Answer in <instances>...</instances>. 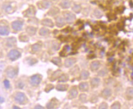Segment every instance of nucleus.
<instances>
[{
    "instance_id": "obj_1",
    "label": "nucleus",
    "mask_w": 133,
    "mask_h": 109,
    "mask_svg": "<svg viewBox=\"0 0 133 109\" xmlns=\"http://www.w3.org/2000/svg\"><path fill=\"white\" fill-rule=\"evenodd\" d=\"M16 102L20 105H24L28 103V99L25 94L22 92H17L14 96Z\"/></svg>"
},
{
    "instance_id": "obj_2",
    "label": "nucleus",
    "mask_w": 133,
    "mask_h": 109,
    "mask_svg": "<svg viewBox=\"0 0 133 109\" xmlns=\"http://www.w3.org/2000/svg\"><path fill=\"white\" fill-rule=\"evenodd\" d=\"M21 52L16 49L10 50L8 54V57L11 61H16L21 57Z\"/></svg>"
},
{
    "instance_id": "obj_3",
    "label": "nucleus",
    "mask_w": 133,
    "mask_h": 109,
    "mask_svg": "<svg viewBox=\"0 0 133 109\" xmlns=\"http://www.w3.org/2000/svg\"><path fill=\"white\" fill-rule=\"evenodd\" d=\"M42 79V76L40 74H34V75L32 76L30 78V84L32 86H38L41 83Z\"/></svg>"
},
{
    "instance_id": "obj_4",
    "label": "nucleus",
    "mask_w": 133,
    "mask_h": 109,
    "mask_svg": "<svg viewBox=\"0 0 133 109\" xmlns=\"http://www.w3.org/2000/svg\"><path fill=\"white\" fill-rule=\"evenodd\" d=\"M6 74L7 76L11 79L15 78L18 74V69L12 67H8L6 70Z\"/></svg>"
},
{
    "instance_id": "obj_5",
    "label": "nucleus",
    "mask_w": 133,
    "mask_h": 109,
    "mask_svg": "<svg viewBox=\"0 0 133 109\" xmlns=\"http://www.w3.org/2000/svg\"><path fill=\"white\" fill-rule=\"evenodd\" d=\"M64 18L67 23H72L75 20L76 16L74 13L69 11H66L63 13Z\"/></svg>"
},
{
    "instance_id": "obj_6",
    "label": "nucleus",
    "mask_w": 133,
    "mask_h": 109,
    "mask_svg": "<svg viewBox=\"0 0 133 109\" xmlns=\"http://www.w3.org/2000/svg\"><path fill=\"white\" fill-rule=\"evenodd\" d=\"M23 23L20 20H16L12 23V27L14 31H21L23 27Z\"/></svg>"
},
{
    "instance_id": "obj_7",
    "label": "nucleus",
    "mask_w": 133,
    "mask_h": 109,
    "mask_svg": "<svg viewBox=\"0 0 133 109\" xmlns=\"http://www.w3.org/2000/svg\"><path fill=\"white\" fill-rule=\"evenodd\" d=\"M51 5V2L48 0H43V1H41L39 2H38V6L40 9H48V8L50 7Z\"/></svg>"
},
{
    "instance_id": "obj_8",
    "label": "nucleus",
    "mask_w": 133,
    "mask_h": 109,
    "mask_svg": "<svg viewBox=\"0 0 133 109\" xmlns=\"http://www.w3.org/2000/svg\"><path fill=\"white\" fill-rule=\"evenodd\" d=\"M10 33L9 27L6 26H0V35L2 36H7Z\"/></svg>"
},
{
    "instance_id": "obj_9",
    "label": "nucleus",
    "mask_w": 133,
    "mask_h": 109,
    "mask_svg": "<svg viewBox=\"0 0 133 109\" xmlns=\"http://www.w3.org/2000/svg\"><path fill=\"white\" fill-rule=\"evenodd\" d=\"M76 59L74 58H68V59H66L65 61L64 65L66 68H69L73 65L76 63Z\"/></svg>"
},
{
    "instance_id": "obj_10",
    "label": "nucleus",
    "mask_w": 133,
    "mask_h": 109,
    "mask_svg": "<svg viewBox=\"0 0 133 109\" xmlns=\"http://www.w3.org/2000/svg\"><path fill=\"white\" fill-rule=\"evenodd\" d=\"M36 10L35 9H34V7L33 8H29V9H28V10H26L25 12H24V13H23L24 15V16H26V17H31V16H33L35 15L36 13Z\"/></svg>"
},
{
    "instance_id": "obj_11",
    "label": "nucleus",
    "mask_w": 133,
    "mask_h": 109,
    "mask_svg": "<svg viewBox=\"0 0 133 109\" xmlns=\"http://www.w3.org/2000/svg\"><path fill=\"white\" fill-rule=\"evenodd\" d=\"M60 5L63 9H68L71 6V1L70 0H62Z\"/></svg>"
},
{
    "instance_id": "obj_12",
    "label": "nucleus",
    "mask_w": 133,
    "mask_h": 109,
    "mask_svg": "<svg viewBox=\"0 0 133 109\" xmlns=\"http://www.w3.org/2000/svg\"><path fill=\"white\" fill-rule=\"evenodd\" d=\"M42 24L43 25L50 27H52L54 26L53 22L52 21V20L49 18H45L44 19V20H43L42 21Z\"/></svg>"
},
{
    "instance_id": "obj_13",
    "label": "nucleus",
    "mask_w": 133,
    "mask_h": 109,
    "mask_svg": "<svg viewBox=\"0 0 133 109\" xmlns=\"http://www.w3.org/2000/svg\"><path fill=\"white\" fill-rule=\"evenodd\" d=\"M42 46V45L41 44V43H38V42L32 45L31 47L32 51L34 52L39 51L41 49Z\"/></svg>"
},
{
    "instance_id": "obj_14",
    "label": "nucleus",
    "mask_w": 133,
    "mask_h": 109,
    "mask_svg": "<svg viewBox=\"0 0 133 109\" xmlns=\"http://www.w3.org/2000/svg\"><path fill=\"white\" fill-rule=\"evenodd\" d=\"M56 23L57 26L61 27L65 24V19L61 16H58L56 20Z\"/></svg>"
},
{
    "instance_id": "obj_15",
    "label": "nucleus",
    "mask_w": 133,
    "mask_h": 109,
    "mask_svg": "<svg viewBox=\"0 0 133 109\" xmlns=\"http://www.w3.org/2000/svg\"><path fill=\"white\" fill-rule=\"evenodd\" d=\"M78 95V91L76 89V88H72L71 90H70V92H69V95H68V97L69 99H73L76 98Z\"/></svg>"
},
{
    "instance_id": "obj_16",
    "label": "nucleus",
    "mask_w": 133,
    "mask_h": 109,
    "mask_svg": "<svg viewBox=\"0 0 133 109\" xmlns=\"http://www.w3.org/2000/svg\"><path fill=\"white\" fill-rule=\"evenodd\" d=\"M36 32H37V29L33 26H28L26 29V32L31 36L35 35Z\"/></svg>"
},
{
    "instance_id": "obj_17",
    "label": "nucleus",
    "mask_w": 133,
    "mask_h": 109,
    "mask_svg": "<svg viewBox=\"0 0 133 109\" xmlns=\"http://www.w3.org/2000/svg\"><path fill=\"white\" fill-rule=\"evenodd\" d=\"M79 88L81 92H86L88 90V84L87 82H81L79 85Z\"/></svg>"
},
{
    "instance_id": "obj_18",
    "label": "nucleus",
    "mask_w": 133,
    "mask_h": 109,
    "mask_svg": "<svg viewBox=\"0 0 133 109\" xmlns=\"http://www.w3.org/2000/svg\"><path fill=\"white\" fill-rule=\"evenodd\" d=\"M16 43V38H14V37H11V38H8L7 39L6 44L7 46L9 47H12L14 46Z\"/></svg>"
},
{
    "instance_id": "obj_19",
    "label": "nucleus",
    "mask_w": 133,
    "mask_h": 109,
    "mask_svg": "<svg viewBox=\"0 0 133 109\" xmlns=\"http://www.w3.org/2000/svg\"><path fill=\"white\" fill-rule=\"evenodd\" d=\"M100 66V63L98 61H94L92 62L90 65V68L92 71H96L99 68Z\"/></svg>"
},
{
    "instance_id": "obj_20",
    "label": "nucleus",
    "mask_w": 133,
    "mask_h": 109,
    "mask_svg": "<svg viewBox=\"0 0 133 109\" xmlns=\"http://www.w3.org/2000/svg\"><path fill=\"white\" fill-rule=\"evenodd\" d=\"M59 12V9L58 7H52V9H50V10L49 11V12L48 13L51 16H54L58 14Z\"/></svg>"
},
{
    "instance_id": "obj_21",
    "label": "nucleus",
    "mask_w": 133,
    "mask_h": 109,
    "mask_svg": "<svg viewBox=\"0 0 133 109\" xmlns=\"http://www.w3.org/2000/svg\"><path fill=\"white\" fill-rule=\"evenodd\" d=\"M111 94H112L111 90H110V89H109V88H106V89H104L103 91H102V96H104V97L106 98H109V96H110Z\"/></svg>"
},
{
    "instance_id": "obj_22",
    "label": "nucleus",
    "mask_w": 133,
    "mask_h": 109,
    "mask_svg": "<svg viewBox=\"0 0 133 109\" xmlns=\"http://www.w3.org/2000/svg\"><path fill=\"white\" fill-rule=\"evenodd\" d=\"M68 85H66V84H60V85H57L56 89L60 91V92L66 91L68 89Z\"/></svg>"
},
{
    "instance_id": "obj_23",
    "label": "nucleus",
    "mask_w": 133,
    "mask_h": 109,
    "mask_svg": "<svg viewBox=\"0 0 133 109\" xmlns=\"http://www.w3.org/2000/svg\"><path fill=\"white\" fill-rule=\"evenodd\" d=\"M49 33H50V30L46 28H42L40 29V30L39 31L40 35H42V36H45V35H47L48 34H49Z\"/></svg>"
},
{
    "instance_id": "obj_24",
    "label": "nucleus",
    "mask_w": 133,
    "mask_h": 109,
    "mask_svg": "<svg viewBox=\"0 0 133 109\" xmlns=\"http://www.w3.org/2000/svg\"><path fill=\"white\" fill-rule=\"evenodd\" d=\"M5 11L8 13H12L15 11V9H14V7L11 4H8L6 5L5 7Z\"/></svg>"
},
{
    "instance_id": "obj_25",
    "label": "nucleus",
    "mask_w": 133,
    "mask_h": 109,
    "mask_svg": "<svg viewBox=\"0 0 133 109\" xmlns=\"http://www.w3.org/2000/svg\"><path fill=\"white\" fill-rule=\"evenodd\" d=\"M100 82V81L98 78H94L91 81V85L94 87H97L99 85Z\"/></svg>"
},
{
    "instance_id": "obj_26",
    "label": "nucleus",
    "mask_w": 133,
    "mask_h": 109,
    "mask_svg": "<svg viewBox=\"0 0 133 109\" xmlns=\"http://www.w3.org/2000/svg\"><path fill=\"white\" fill-rule=\"evenodd\" d=\"M51 62L58 66H60L62 64L61 63V59H60V58H59V57H54L53 59H52Z\"/></svg>"
},
{
    "instance_id": "obj_27",
    "label": "nucleus",
    "mask_w": 133,
    "mask_h": 109,
    "mask_svg": "<svg viewBox=\"0 0 133 109\" xmlns=\"http://www.w3.org/2000/svg\"><path fill=\"white\" fill-rule=\"evenodd\" d=\"M89 73L87 71L84 70V71H82L81 73V78L82 79H87L88 78V76H89Z\"/></svg>"
},
{
    "instance_id": "obj_28",
    "label": "nucleus",
    "mask_w": 133,
    "mask_h": 109,
    "mask_svg": "<svg viewBox=\"0 0 133 109\" xmlns=\"http://www.w3.org/2000/svg\"><path fill=\"white\" fill-rule=\"evenodd\" d=\"M72 9L76 13H80L81 10V6L80 4H74L72 7Z\"/></svg>"
},
{
    "instance_id": "obj_29",
    "label": "nucleus",
    "mask_w": 133,
    "mask_h": 109,
    "mask_svg": "<svg viewBox=\"0 0 133 109\" xmlns=\"http://www.w3.org/2000/svg\"><path fill=\"white\" fill-rule=\"evenodd\" d=\"M126 95L129 98V99H131L133 98V88H130L127 90Z\"/></svg>"
},
{
    "instance_id": "obj_30",
    "label": "nucleus",
    "mask_w": 133,
    "mask_h": 109,
    "mask_svg": "<svg viewBox=\"0 0 133 109\" xmlns=\"http://www.w3.org/2000/svg\"><path fill=\"white\" fill-rule=\"evenodd\" d=\"M68 80V77L66 74H62L59 79V82H66Z\"/></svg>"
},
{
    "instance_id": "obj_31",
    "label": "nucleus",
    "mask_w": 133,
    "mask_h": 109,
    "mask_svg": "<svg viewBox=\"0 0 133 109\" xmlns=\"http://www.w3.org/2000/svg\"><path fill=\"white\" fill-rule=\"evenodd\" d=\"M19 38H20V41H22V42H26L29 40L28 37L26 36V35H24V34H21L19 36Z\"/></svg>"
},
{
    "instance_id": "obj_32",
    "label": "nucleus",
    "mask_w": 133,
    "mask_h": 109,
    "mask_svg": "<svg viewBox=\"0 0 133 109\" xmlns=\"http://www.w3.org/2000/svg\"><path fill=\"white\" fill-rule=\"evenodd\" d=\"M3 84H4V85L5 88H6V89H9V88H10V82H9L8 79H5L4 81H3Z\"/></svg>"
},
{
    "instance_id": "obj_33",
    "label": "nucleus",
    "mask_w": 133,
    "mask_h": 109,
    "mask_svg": "<svg viewBox=\"0 0 133 109\" xmlns=\"http://www.w3.org/2000/svg\"><path fill=\"white\" fill-rule=\"evenodd\" d=\"M37 60L34 58H29L28 59V64H30V65L35 64L36 63H37Z\"/></svg>"
},
{
    "instance_id": "obj_34",
    "label": "nucleus",
    "mask_w": 133,
    "mask_h": 109,
    "mask_svg": "<svg viewBox=\"0 0 133 109\" xmlns=\"http://www.w3.org/2000/svg\"><path fill=\"white\" fill-rule=\"evenodd\" d=\"M80 101H81L82 103H86V99H87V96L86 95H81V96H80Z\"/></svg>"
},
{
    "instance_id": "obj_35",
    "label": "nucleus",
    "mask_w": 133,
    "mask_h": 109,
    "mask_svg": "<svg viewBox=\"0 0 133 109\" xmlns=\"http://www.w3.org/2000/svg\"><path fill=\"white\" fill-rule=\"evenodd\" d=\"M94 13H95V15L98 18H100L101 16H102V12H101L99 10H97V9L95 10V12H94Z\"/></svg>"
},
{
    "instance_id": "obj_36",
    "label": "nucleus",
    "mask_w": 133,
    "mask_h": 109,
    "mask_svg": "<svg viewBox=\"0 0 133 109\" xmlns=\"http://www.w3.org/2000/svg\"><path fill=\"white\" fill-rule=\"evenodd\" d=\"M112 108H114V109H119L120 108V104H119L118 102H117V103H114L112 105Z\"/></svg>"
},
{
    "instance_id": "obj_37",
    "label": "nucleus",
    "mask_w": 133,
    "mask_h": 109,
    "mask_svg": "<svg viewBox=\"0 0 133 109\" xmlns=\"http://www.w3.org/2000/svg\"><path fill=\"white\" fill-rule=\"evenodd\" d=\"M24 87V84L22 82H18V88H20V89H23V87Z\"/></svg>"
},
{
    "instance_id": "obj_38",
    "label": "nucleus",
    "mask_w": 133,
    "mask_h": 109,
    "mask_svg": "<svg viewBox=\"0 0 133 109\" xmlns=\"http://www.w3.org/2000/svg\"><path fill=\"white\" fill-rule=\"evenodd\" d=\"M51 87V88H50V90H47V89H45V92H47V93H48V92H50V90H52V88H53L54 87H53V85H51V84H49V85H47V86H46V88H48V87Z\"/></svg>"
},
{
    "instance_id": "obj_39",
    "label": "nucleus",
    "mask_w": 133,
    "mask_h": 109,
    "mask_svg": "<svg viewBox=\"0 0 133 109\" xmlns=\"http://www.w3.org/2000/svg\"><path fill=\"white\" fill-rule=\"evenodd\" d=\"M5 99L4 98L1 97V96H0V104H2V103H3L4 102Z\"/></svg>"
},
{
    "instance_id": "obj_40",
    "label": "nucleus",
    "mask_w": 133,
    "mask_h": 109,
    "mask_svg": "<svg viewBox=\"0 0 133 109\" xmlns=\"http://www.w3.org/2000/svg\"><path fill=\"white\" fill-rule=\"evenodd\" d=\"M13 109H20V108H19V107H17L16 106H14Z\"/></svg>"
}]
</instances>
